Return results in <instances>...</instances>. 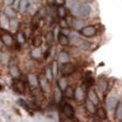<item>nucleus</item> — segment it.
Instances as JSON below:
<instances>
[{
	"mask_svg": "<svg viewBox=\"0 0 122 122\" xmlns=\"http://www.w3.org/2000/svg\"><path fill=\"white\" fill-rule=\"evenodd\" d=\"M71 11L75 16L84 18V17H87L91 13V8L88 4L74 3L73 5H71Z\"/></svg>",
	"mask_w": 122,
	"mask_h": 122,
	"instance_id": "1",
	"label": "nucleus"
},
{
	"mask_svg": "<svg viewBox=\"0 0 122 122\" xmlns=\"http://www.w3.org/2000/svg\"><path fill=\"white\" fill-rule=\"evenodd\" d=\"M71 38H72V40H73L74 45H76L78 48L85 49V51H88V49H90V44H89V43L87 42L86 40L79 38V36H78V34L71 33Z\"/></svg>",
	"mask_w": 122,
	"mask_h": 122,
	"instance_id": "2",
	"label": "nucleus"
},
{
	"mask_svg": "<svg viewBox=\"0 0 122 122\" xmlns=\"http://www.w3.org/2000/svg\"><path fill=\"white\" fill-rule=\"evenodd\" d=\"M79 33L81 36H86V38H92V36H94L97 34V28H95V26H92V25L86 26V27L80 29Z\"/></svg>",
	"mask_w": 122,
	"mask_h": 122,
	"instance_id": "3",
	"label": "nucleus"
},
{
	"mask_svg": "<svg viewBox=\"0 0 122 122\" xmlns=\"http://www.w3.org/2000/svg\"><path fill=\"white\" fill-rule=\"evenodd\" d=\"M18 103H19V105H21L27 110H34V112H36V110L40 109V107L36 103H33V102L26 101V100H18Z\"/></svg>",
	"mask_w": 122,
	"mask_h": 122,
	"instance_id": "4",
	"label": "nucleus"
},
{
	"mask_svg": "<svg viewBox=\"0 0 122 122\" xmlns=\"http://www.w3.org/2000/svg\"><path fill=\"white\" fill-rule=\"evenodd\" d=\"M74 71H75V65L72 64V63H64L61 66V74L63 75V77L71 75Z\"/></svg>",
	"mask_w": 122,
	"mask_h": 122,
	"instance_id": "5",
	"label": "nucleus"
},
{
	"mask_svg": "<svg viewBox=\"0 0 122 122\" xmlns=\"http://www.w3.org/2000/svg\"><path fill=\"white\" fill-rule=\"evenodd\" d=\"M62 112H63V114L70 119L74 118V116H75V110H74L73 106L69 103H65L64 105L62 106Z\"/></svg>",
	"mask_w": 122,
	"mask_h": 122,
	"instance_id": "6",
	"label": "nucleus"
},
{
	"mask_svg": "<svg viewBox=\"0 0 122 122\" xmlns=\"http://www.w3.org/2000/svg\"><path fill=\"white\" fill-rule=\"evenodd\" d=\"M1 41L8 47H11L13 45V43H14V39H13L12 34L9 33V32H3L1 34Z\"/></svg>",
	"mask_w": 122,
	"mask_h": 122,
	"instance_id": "7",
	"label": "nucleus"
},
{
	"mask_svg": "<svg viewBox=\"0 0 122 122\" xmlns=\"http://www.w3.org/2000/svg\"><path fill=\"white\" fill-rule=\"evenodd\" d=\"M118 99H117L116 97H114V95H110V97H107V100H106V105H107V108L108 110H114L117 108V106H118Z\"/></svg>",
	"mask_w": 122,
	"mask_h": 122,
	"instance_id": "8",
	"label": "nucleus"
},
{
	"mask_svg": "<svg viewBox=\"0 0 122 122\" xmlns=\"http://www.w3.org/2000/svg\"><path fill=\"white\" fill-rule=\"evenodd\" d=\"M88 100L93 104V105H95V106H97L100 104L99 95L97 94V92H95L93 89L89 90V92H88Z\"/></svg>",
	"mask_w": 122,
	"mask_h": 122,
	"instance_id": "9",
	"label": "nucleus"
},
{
	"mask_svg": "<svg viewBox=\"0 0 122 122\" xmlns=\"http://www.w3.org/2000/svg\"><path fill=\"white\" fill-rule=\"evenodd\" d=\"M13 89L14 91H16L17 93H24L25 91V87H24V84L20 79H13Z\"/></svg>",
	"mask_w": 122,
	"mask_h": 122,
	"instance_id": "10",
	"label": "nucleus"
},
{
	"mask_svg": "<svg viewBox=\"0 0 122 122\" xmlns=\"http://www.w3.org/2000/svg\"><path fill=\"white\" fill-rule=\"evenodd\" d=\"M3 14L5 15L9 19H14L15 17H16V12H15V11L13 10V8H11V6H6V8L4 9Z\"/></svg>",
	"mask_w": 122,
	"mask_h": 122,
	"instance_id": "11",
	"label": "nucleus"
},
{
	"mask_svg": "<svg viewBox=\"0 0 122 122\" xmlns=\"http://www.w3.org/2000/svg\"><path fill=\"white\" fill-rule=\"evenodd\" d=\"M28 81L31 87H38L39 86V78L36 74H29L28 75Z\"/></svg>",
	"mask_w": 122,
	"mask_h": 122,
	"instance_id": "12",
	"label": "nucleus"
},
{
	"mask_svg": "<svg viewBox=\"0 0 122 122\" xmlns=\"http://www.w3.org/2000/svg\"><path fill=\"white\" fill-rule=\"evenodd\" d=\"M84 90H82L81 87H77V88L74 90V97H75L77 101H82L84 100Z\"/></svg>",
	"mask_w": 122,
	"mask_h": 122,
	"instance_id": "13",
	"label": "nucleus"
},
{
	"mask_svg": "<svg viewBox=\"0 0 122 122\" xmlns=\"http://www.w3.org/2000/svg\"><path fill=\"white\" fill-rule=\"evenodd\" d=\"M42 55H43V53L40 47H34L31 51V53H30V56H31V58H33V59H39V58L42 57Z\"/></svg>",
	"mask_w": 122,
	"mask_h": 122,
	"instance_id": "14",
	"label": "nucleus"
},
{
	"mask_svg": "<svg viewBox=\"0 0 122 122\" xmlns=\"http://www.w3.org/2000/svg\"><path fill=\"white\" fill-rule=\"evenodd\" d=\"M39 85H40L43 92H47V91H48V84H47V79L45 77H40V79H39Z\"/></svg>",
	"mask_w": 122,
	"mask_h": 122,
	"instance_id": "15",
	"label": "nucleus"
},
{
	"mask_svg": "<svg viewBox=\"0 0 122 122\" xmlns=\"http://www.w3.org/2000/svg\"><path fill=\"white\" fill-rule=\"evenodd\" d=\"M10 73H11V75H12V77L14 78V79H18L19 76H20L19 70L16 65H12V66H10Z\"/></svg>",
	"mask_w": 122,
	"mask_h": 122,
	"instance_id": "16",
	"label": "nucleus"
},
{
	"mask_svg": "<svg viewBox=\"0 0 122 122\" xmlns=\"http://www.w3.org/2000/svg\"><path fill=\"white\" fill-rule=\"evenodd\" d=\"M58 59H59V61L61 63H69V60H70V56L69 54L66 53V51H61V53L59 54V57H58Z\"/></svg>",
	"mask_w": 122,
	"mask_h": 122,
	"instance_id": "17",
	"label": "nucleus"
},
{
	"mask_svg": "<svg viewBox=\"0 0 122 122\" xmlns=\"http://www.w3.org/2000/svg\"><path fill=\"white\" fill-rule=\"evenodd\" d=\"M58 41H59V43L62 46H66V45H69L70 43V40H69V36H64V34L60 33L59 36H58Z\"/></svg>",
	"mask_w": 122,
	"mask_h": 122,
	"instance_id": "18",
	"label": "nucleus"
},
{
	"mask_svg": "<svg viewBox=\"0 0 122 122\" xmlns=\"http://www.w3.org/2000/svg\"><path fill=\"white\" fill-rule=\"evenodd\" d=\"M0 24H1L2 28H4V27L6 28L10 26V19H9L4 14H2L1 16H0Z\"/></svg>",
	"mask_w": 122,
	"mask_h": 122,
	"instance_id": "19",
	"label": "nucleus"
},
{
	"mask_svg": "<svg viewBox=\"0 0 122 122\" xmlns=\"http://www.w3.org/2000/svg\"><path fill=\"white\" fill-rule=\"evenodd\" d=\"M84 82H85V85H87V86H88V87L92 86V85L94 84V79H93V76L91 75L90 73H87L86 77H85Z\"/></svg>",
	"mask_w": 122,
	"mask_h": 122,
	"instance_id": "20",
	"label": "nucleus"
},
{
	"mask_svg": "<svg viewBox=\"0 0 122 122\" xmlns=\"http://www.w3.org/2000/svg\"><path fill=\"white\" fill-rule=\"evenodd\" d=\"M58 86H59V89L60 90H62V91H64L65 89L67 88V81H66V79H65L64 77H61L59 80H58Z\"/></svg>",
	"mask_w": 122,
	"mask_h": 122,
	"instance_id": "21",
	"label": "nucleus"
},
{
	"mask_svg": "<svg viewBox=\"0 0 122 122\" xmlns=\"http://www.w3.org/2000/svg\"><path fill=\"white\" fill-rule=\"evenodd\" d=\"M45 78H46L47 80H49V81H51V80L54 79V75H53V71H51V65H48V66L46 67V70H45Z\"/></svg>",
	"mask_w": 122,
	"mask_h": 122,
	"instance_id": "22",
	"label": "nucleus"
},
{
	"mask_svg": "<svg viewBox=\"0 0 122 122\" xmlns=\"http://www.w3.org/2000/svg\"><path fill=\"white\" fill-rule=\"evenodd\" d=\"M86 108H87V110H88L89 112H91V114H94L95 112H97V108H95V105H93L92 103H91L90 101H87L86 102Z\"/></svg>",
	"mask_w": 122,
	"mask_h": 122,
	"instance_id": "23",
	"label": "nucleus"
},
{
	"mask_svg": "<svg viewBox=\"0 0 122 122\" xmlns=\"http://www.w3.org/2000/svg\"><path fill=\"white\" fill-rule=\"evenodd\" d=\"M57 14H58V16H59L61 19L64 18V17H65V9H64V6H63V5H58Z\"/></svg>",
	"mask_w": 122,
	"mask_h": 122,
	"instance_id": "24",
	"label": "nucleus"
},
{
	"mask_svg": "<svg viewBox=\"0 0 122 122\" xmlns=\"http://www.w3.org/2000/svg\"><path fill=\"white\" fill-rule=\"evenodd\" d=\"M99 88L104 92V91L107 89V80H105L104 78H101V79L99 80Z\"/></svg>",
	"mask_w": 122,
	"mask_h": 122,
	"instance_id": "25",
	"label": "nucleus"
},
{
	"mask_svg": "<svg viewBox=\"0 0 122 122\" xmlns=\"http://www.w3.org/2000/svg\"><path fill=\"white\" fill-rule=\"evenodd\" d=\"M19 11H21V12H25L26 10L28 9V1L27 0H20L19 1Z\"/></svg>",
	"mask_w": 122,
	"mask_h": 122,
	"instance_id": "26",
	"label": "nucleus"
},
{
	"mask_svg": "<svg viewBox=\"0 0 122 122\" xmlns=\"http://www.w3.org/2000/svg\"><path fill=\"white\" fill-rule=\"evenodd\" d=\"M43 43V39L41 38V36H36V38L33 39V42H32V44H33L34 47H40L41 45H42Z\"/></svg>",
	"mask_w": 122,
	"mask_h": 122,
	"instance_id": "27",
	"label": "nucleus"
},
{
	"mask_svg": "<svg viewBox=\"0 0 122 122\" xmlns=\"http://www.w3.org/2000/svg\"><path fill=\"white\" fill-rule=\"evenodd\" d=\"M16 39H17V42H18L19 44H24V43H25V41H26L25 36H24V33H23L21 31H18V32H17Z\"/></svg>",
	"mask_w": 122,
	"mask_h": 122,
	"instance_id": "28",
	"label": "nucleus"
},
{
	"mask_svg": "<svg viewBox=\"0 0 122 122\" xmlns=\"http://www.w3.org/2000/svg\"><path fill=\"white\" fill-rule=\"evenodd\" d=\"M64 95L66 97H74V89L72 87H67L64 90Z\"/></svg>",
	"mask_w": 122,
	"mask_h": 122,
	"instance_id": "29",
	"label": "nucleus"
},
{
	"mask_svg": "<svg viewBox=\"0 0 122 122\" xmlns=\"http://www.w3.org/2000/svg\"><path fill=\"white\" fill-rule=\"evenodd\" d=\"M51 71H53V75H54V77L55 76H57V72H58V64H57V62L56 61H54L53 63H51Z\"/></svg>",
	"mask_w": 122,
	"mask_h": 122,
	"instance_id": "30",
	"label": "nucleus"
},
{
	"mask_svg": "<svg viewBox=\"0 0 122 122\" xmlns=\"http://www.w3.org/2000/svg\"><path fill=\"white\" fill-rule=\"evenodd\" d=\"M60 89L59 88H57V89H55V100L57 102H60V97H61V94H60Z\"/></svg>",
	"mask_w": 122,
	"mask_h": 122,
	"instance_id": "31",
	"label": "nucleus"
},
{
	"mask_svg": "<svg viewBox=\"0 0 122 122\" xmlns=\"http://www.w3.org/2000/svg\"><path fill=\"white\" fill-rule=\"evenodd\" d=\"M46 39H47V41H48V44H49V45H51V44H53V41H54V34L51 33V32L47 33Z\"/></svg>",
	"mask_w": 122,
	"mask_h": 122,
	"instance_id": "32",
	"label": "nucleus"
},
{
	"mask_svg": "<svg viewBox=\"0 0 122 122\" xmlns=\"http://www.w3.org/2000/svg\"><path fill=\"white\" fill-rule=\"evenodd\" d=\"M76 2H78L79 4H87V3H90V2L94 1V0H75Z\"/></svg>",
	"mask_w": 122,
	"mask_h": 122,
	"instance_id": "33",
	"label": "nucleus"
},
{
	"mask_svg": "<svg viewBox=\"0 0 122 122\" xmlns=\"http://www.w3.org/2000/svg\"><path fill=\"white\" fill-rule=\"evenodd\" d=\"M99 115L102 117V119H105L106 118V114H105V110L103 108H100L99 109Z\"/></svg>",
	"mask_w": 122,
	"mask_h": 122,
	"instance_id": "34",
	"label": "nucleus"
},
{
	"mask_svg": "<svg viewBox=\"0 0 122 122\" xmlns=\"http://www.w3.org/2000/svg\"><path fill=\"white\" fill-rule=\"evenodd\" d=\"M4 4H5L6 6H10L11 4H13V2H14V0H3Z\"/></svg>",
	"mask_w": 122,
	"mask_h": 122,
	"instance_id": "35",
	"label": "nucleus"
},
{
	"mask_svg": "<svg viewBox=\"0 0 122 122\" xmlns=\"http://www.w3.org/2000/svg\"><path fill=\"white\" fill-rule=\"evenodd\" d=\"M61 27H65V28L67 27V25H66V21H65V20H63V19H62V20H61Z\"/></svg>",
	"mask_w": 122,
	"mask_h": 122,
	"instance_id": "36",
	"label": "nucleus"
},
{
	"mask_svg": "<svg viewBox=\"0 0 122 122\" xmlns=\"http://www.w3.org/2000/svg\"><path fill=\"white\" fill-rule=\"evenodd\" d=\"M56 2L58 3V5H62L64 3V0H56Z\"/></svg>",
	"mask_w": 122,
	"mask_h": 122,
	"instance_id": "37",
	"label": "nucleus"
},
{
	"mask_svg": "<svg viewBox=\"0 0 122 122\" xmlns=\"http://www.w3.org/2000/svg\"><path fill=\"white\" fill-rule=\"evenodd\" d=\"M65 122H72V121H65Z\"/></svg>",
	"mask_w": 122,
	"mask_h": 122,
	"instance_id": "38",
	"label": "nucleus"
}]
</instances>
